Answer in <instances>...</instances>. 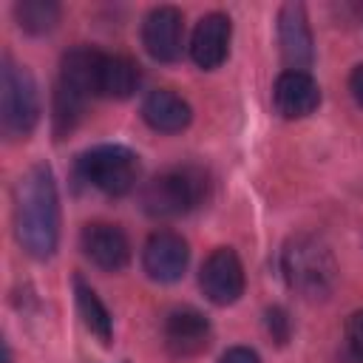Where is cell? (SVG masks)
<instances>
[{
  "instance_id": "1",
  "label": "cell",
  "mask_w": 363,
  "mask_h": 363,
  "mask_svg": "<svg viewBox=\"0 0 363 363\" xmlns=\"http://www.w3.org/2000/svg\"><path fill=\"white\" fill-rule=\"evenodd\" d=\"M14 235L37 261L57 252L60 244V193L48 164L28 167L14 184Z\"/></svg>"
},
{
  "instance_id": "2",
  "label": "cell",
  "mask_w": 363,
  "mask_h": 363,
  "mask_svg": "<svg viewBox=\"0 0 363 363\" xmlns=\"http://www.w3.org/2000/svg\"><path fill=\"white\" fill-rule=\"evenodd\" d=\"M281 272L292 292L306 301H323L335 292L337 261L329 244L312 233L292 235L281 250Z\"/></svg>"
},
{
  "instance_id": "3",
  "label": "cell",
  "mask_w": 363,
  "mask_h": 363,
  "mask_svg": "<svg viewBox=\"0 0 363 363\" xmlns=\"http://www.w3.org/2000/svg\"><path fill=\"white\" fill-rule=\"evenodd\" d=\"M207 187L210 182L201 167H170L142 187V210L153 218H179L207 199Z\"/></svg>"
},
{
  "instance_id": "4",
  "label": "cell",
  "mask_w": 363,
  "mask_h": 363,
  "mask_svg": "<svg viewBox=\"0 0 363 363\" xmlns=\"http://www.w3.org/2000/svg\"><path fill=\"white\" fill-rule=\"evenodd\" d=\"M40 122V91L34 74L3 57L0 68V128L9 142L26 139Z\"/></svg>"
},
{
  "instance_id": "5",
  "label": "cell",
  "mask_w": 363,
  "mask_h": 363,
  "mask_svg": "<svg viewBox=\"0 0 363 363\" xmlns=\"http://www.w3.org/2000/svg\"><path fill=\"white\" fill-rule=\"evenodd\" d=\"M77 176L88 187L119 199L139 182V156L125 145H96L77 159Z\"/></svg>"
},
{
  "instance_id": "6",
  "label": "cell",
  "mask_w": 363,
  "mask_h": 363,
  "mask_svg": "<svg viewBox=\"0 0 363 363\" xmlns=\"http://www.w3.org/2000/svg\"><path fill=\"white\" fill-rule=\"evenodd\" d=\"M244 267L230 247H218L207 255L199 272V286L216 306H230L244 295Z\"/></svg>"
},
{
  "instance_id": "7",
  "label": "cell",
  "mask_w": 363,
  "mask_h": 363,
  "mask_svg": "<svg viewBox=\"0 0 363 363\" xmlns=\"http://www.w3.org/2000/svg\"><path fill=\"white\" fill-rule=\"evenodd\" d=\"M213 329L204 312L193 309V306H179L173 312H167L164 323H162V340L164 349L173 357H196L210 346Z\"/></svg>"
},
{
  "instance_id": "8",
  "label": "cell",
  "mask_w": 363,
  "mask_h": 363,
  "mask_svg": "<svg viewBox=\"0 0 363 363\" xmlns=\"http://www.w3.org/2000/svg\"><path fill=\"white\" fill-rule=\"evenodd\" d=\"M187 261H190L187 241L173 230L153 233L142 247V269L147 272L150 281H159V284L179 281L187 269Z\"/></svg>"
},
{
  "instance_id": "9",
  "label": "cell",
  "mask_w": 363,
  "mask_h": 363,
  "mask_svg": "<svg viewBox=\"0 0 363 363\" xmlns=\"http://www.w3.org/2000/svg\"><path fill=\"white\" fill-rule=\"evenodd\" d=\"M142 45L156 62H173L184 45V14L176 6H156L142 23Z\"/></svg>"
},
{
  "instance_id": "10",
  "label": "cell",
  "mask_w": 363,
  "mask_h": 363,
  "mask_svg": "<svg viewBox=\"0 0 363 363\" xmlns=\"http://www.w3.org/2000/svg\"><path fill=\"white\" fill-rule=\"evenodd\" d=\"M79 244H82V252L99 269L119 272L130 261V241H128L125 230L116 227V224H108V221L85 224L82 227V235H79Z\"/></svg>"
},
{
  "instance_id": "11",
  "label": "cell",
  "mask_w": 363,
  "mask_h": 363,
  "mask_svg": "<svg viewBox=\"0 0 363 363\" xmlns=\"http://www.w3.org/2000/svg\"><path fill=\"white\" fill-rule=\"evenodd\" d=\"M230 37H233V23L227 14L221 11H210L204 14L196 28H193V37H190V57L199 68L204 71H213L218 68L227 54H230Z\"/></svg>"
},
{
  "instance_id": "12",
  "label": "cell",
  "mask_w": 363,
  "mask_h": 363,
  "mask_svg": "<svg viewBox=\"0 0 363 363\" xmlns=\"http://www.w3.org/2000/svg\"><path fill=\"white\" fill-rule=\"evenodd\" d=\"M278 43H281V54L289 65V71H303L312 57V28L306 20V9L301 3H286L278 14Z\"/></svg>"
},
{
  "instance_id": "13",
  "label": "cell",
  "mask_w": 363,
  "mask_h": 363,
  "mask_svg": "<svg viewBox=\"0 0 363 363\" xmlns=\"http://www.w3.org/2000/svg\"><path fill=\"white\" fill-rule=\"evenodd\" d=\"M272 102H275V111L284 119H303V116H309V113L318 111V105H320V88H318V82H315L312 74H306V71H289L286 68L275 79Z\"/></svg>"
},
{
  "instance_id": "14",
  "label": "cell",
  "mask_w": 363,
  "mask_h": 363,
  "mask_svg": "<svg viewBox=\"0 0 363 363\" xmlns=\"http://www.w3.org/2000/svg\"><path fill=\"white\" fill-rule=\"evenodd\" d=\"M142 119L159 130V133H179L190 125L193 119V111L187 105L184 96H179L176 91L170 88H159V91H150L142 102Z\"/></svg>"
},
{
  "instance_id": "15",
  "label": "cell",
  "mask_w": 363,
  "mask_h": 363,
  "mask_svg": "<svg viewBox=\"0 0 363 363\" xmlns=\"http://www.w3.org/2000/svg\"><path fill=\"white\" fill-rule=\"evenodd\" d=\"M139 85V65L125 54H102L96 71V96L128 99Z\"/></svg>"
},
{
  "instance_id": "16",
  "label": "cell",
  "mask_w": 363,
  "mask_h": 363,
  "mask_svg": "<svg viewBox=\"0 0 363 363\" xmlns=\"http://www.w3.org/2000/svg\"><path fill=\"white\" fill-rule=\"evenodd\" d=\"M74 295H77V312H79L85 329H88L102 346H108V343L113 340V318H111L108 306L99 301V295H96L79 275H74Z\"/></svg>"
},
{
  "instance_id": "17",
  "label": "cell",
  "mask_w": 363,
  "mask_h": 363,
  "mask_svg": "<svg viewBox=\"0 0 363 363\" xmlns=\"http://www.w3.org/2000/svg\"><path fill=\"white\" fill-rule=\"evenodd\" d=\"M14 20L26 34H48L60 23V3L20 0V3H14Z\"/></svg>"
},
{
  "instance_id": "18",
  "label": "cell",
  "mask_w": 363,
  "mask_h": 363,
  "mask_svg": "<svg viewBox=\"0 0 363 363\" xmlns=\"http://www.w3.org/2000/svg\"><path fill=\"white\" fill-rule=\"evenodd\" d=\"M267 332L272 335L275 343H286V340H289L292 320H289V315H286L284 306H269V309H267Z\"/></svg>"
},
{
  "instance_id": "19",
  "label": "cell",
  "mask_w": 363,
  "mask_h": 363,
  "mask_svg": "<svg viewBox=\"0 0 363 363\" xmlns=\"http://www.w3.org/2000/svg\"><path fill=\"white\" fill-rule=\"evenodd\" d=\"M346 340H349L352 352L363 360V309L349 315V320H346Z\"/></svg>"
},
{
  "instance_id": "20",
  "label": "cell",
  "mask_w": 363,
  "mask_h": 363,
  "mask_svg": "<svg viewBox=\"0 0 363 363\" xmlns=\"http://www.w3.org/2000/svg\"><path fill=\"white\" fill-rule=\"evenodd\" d=\"M218 363H261V357H258V352L250 349V346H233V349H227V352L221 354Z\"/></svg>"
},
{
  "instance_id": "21",
  "label": "cell",
  "mask_w": 363,
  "mask_h": 363,
  "mask_svg": "<svg viewBox=\"0 0 363 363\" xmlns=\"http://www.w3.org/2000/svg\"><path fill=\"white\" fill-rule=\"evenodd\" d=\"M349 91H352L354 102L363 108V62L354 65V71H352V77H349Z\"/></svg>"
}]
</instances>
